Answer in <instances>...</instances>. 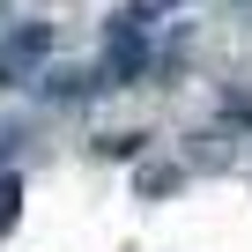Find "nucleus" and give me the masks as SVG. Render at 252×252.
<instances>
[{
    "mask_svg": "<svg viewBox=\"0 0 252 252\" xmlns=\"http://www.w3.org/2000/svg\"><path fill=\"white\" fill-rule=\"evenodd\" d=\"M52 60V23H15L0 37V82H37Z\"/></svg>",
    "mask_w": 252,
    "mask_h": 252,
    "instance_id": "obj_2",
    "label": "nucleus"
},
{
    "mask_svg": "<svg viewBox=\"0 0 252 252\" xmlns=\"http://www.w3.org/2000/svg\"><path fill=\"white\" fill-rule=\"evenodd\" d=\"M104 74H111V89H126V82L149 74V23H141V15H119V23H111V37H104Z\"/></svg>",
    "mask_w": 252,
    "mask_h": 252,
    "instance_id": "obj_1",
    "label": "nucleus"
},
{
    "mask_svg": "<svg viewBox=\"0 0 252 252\" xmlns=\"http://www.w3.org/2000/svg\"><path fill=\"white\" fill-rule=\"evenodd\" d=\"M15 141H23V134H15V126H0V156H8V149H15Z\"/></svg>",
    "mask_w": 252,
    "mask_h": 252,
    "instance_id": "obj_4",
    "label": "nucleus"
},
{
    "mask_svg": "<svg viewBox=\"0 0 252 252\" xmlns=\"http://www.w3.org/2000/svg\"><path fill=\"white\" fill-rule=\"evenodd\" d=\"M15 208H23V186H15V178H0V230L15 222Z\"/></svg>",
    "mask_w": 252,
    "mask_h": 252,
    "instance_id": "obj_3",
    "label": "nucleus"
}]
</instances>
